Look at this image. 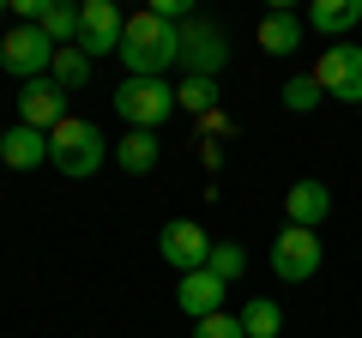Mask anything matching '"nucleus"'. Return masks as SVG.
<instances>
[{
    "mask_svg": "<svg viewBox=\"0 0 362 338\" xmlns=\"http://www.w3.org/2000/svg\"><path fill=\"white\" fill-rule=\"evenodd\" d=\"M0 66H6V73L13 78H49V66H54V42L42 37L37 25H13L6 30V42H0Z\"/></svg>",
    "mask_w": 362,
    "mask_h": 338,
    "instance_id": "1a4fd4ad",
    "label": "nucleus"
},
{
    "mask_svg": "<svg viewBox=\"0 0 362 338\" xmlns=\"http://www.w3.org/2000/svg\"><path fill=\"white\" fill-rule=\"evenodd\" d=\"M115 163L127 169V175H151L157 169V133L127 127V139H115Z\"/></svg>",
    "mask_w": 362,
    "mask_h": 338,
    "instance_id": "f3484780",
    "label": "nucleus"
},
{
    "mask_svg": "<svg viewBox=\"0 0 362 338\" xmlns=\"http://www.w3.org/2000/svg\"><path fill=\"white\" fill-rule=\"evenodd\" d=\"M0 42H6V37H0Z\"/></svg>",
    "mask_w": 362,
    "mask_h": 338,
    "instance_id": "bb28decb",
    "label": "nucleus"
},
{
    "mask_svg": "<svg viewBox=\"0 0 362 338\" xmlns=\"http://www.w3.org/2000/svg\"><path fill=\"white\" fill-rule=\"evenodd\" d=\"M320 103H326V91L314 85V73H296L284 85V109H296V115H308V109H320Z\"/></svg>",
    "mask_w": 362,
    "mask_h": 338,
    "instance_id": "4be33fe9",
    "label": "nucleus"
},
{
    "mask_svg": "<svg viewBox=\"0 0 362 338\" xmlns=\"http://www.w3.org/2000/svg\"><path fill=\"white\" fill-rule=\"evenodd\" d=\"M206 272L223 278V284H235V278L247 272V254H242L235 242H218V247H211V260H206Z\"/></svg>",
    "mask_w": 362,
    "mask_h": 338,
    "instance_id": "412c9836",
    "label": "nucleus"
},
{
    "mask_svg": "<svg viewBox=\"0 0 362 338\" xmlns=\"http://www.w3.org/2000/svg\"><path fill=\"white\" fill-rule=\"evenodd\" d=\"M223 296H230V284H223V278H211V272H187V278L175 284L181 314H194V320H206V314H223Z\"/></svg>",
    "mask_w": 362,
    "mask_h": 338,
    "instance_id": "f8f14e48",
    "label": "nucleus"
},
{
    "mask_svg": "<svg viewBox=\"0 0 362 338\" xmlns=\"http://www.w3.org/2000/svg\"><path fill=\"white\" fill-rule=\"evenodd\" d=\"M175 109H187V115H211V109H218V78H181V85H175Z\"/></svg>",
    "mask_w": 362,
    "mask_h": 338,
    "instance_id": "aec40b11",
    "label": "nucleus"
},
{
    "mask_svg": "<svg viewBox=\"0 0 362 338\" xmlns=\"http://www.w3.org/2000/svg\"><path fill=\"white\" fill-rule=\"evenodd\" d=\"M223 133H230V115H223V109L199 115V139H223Z\"/></svg>",
    "mask_w": 362,
    "mask_h": 338,
    "instance_id": "b1692460",
    "label": "nucleus"
},
{
    "mask_svg": "<svg viewBox=\"0 0 362 338\" xmlns=\"http://www.w3.org/2000/svg\"><path fill=\"white\" fill-rule=\"evenodd\" d=\"M320 260H326V247H320L314 230H296V223L278 230V242H272V272L284 278V284H308L320 272Z\"/></svg>",
    "mask_w": 362,
    "mask_h": 338,
    "instance_id": "0eeeda50",
    "label": "nucleus"
},
{
    "mask_svg": "<svg viewBox=\"0 0 362 338\" xmlns=\"http://www.w3.org/2000/svg\"><path fill=\"white\" fill-rule=\"evenodd\" d=\"M259 49L266 54H296L302 49V18L290 13V6H272V13L259 18Z\"/></svg>",
    "mask_w": 362,
    "mask_h": 338,
    "instance_id": "2eb2a0df",
    "label": "nucleus"
},
{
    "mask_svg": "<svg viewBox=\"0 0 362 338\" xmlns=\"http://www.w3.org/2000/svg\"><path fill=\"white\" fill-rule=\"evenodd\" d=\"M314 85H320L326 97H338V103H362V49L356 42H332V49L314 54Z\"/></svg>",
    "mask_w": 362,
    "mask_h": 338,
    "instance_id": "39448f33",
    "label": "nucleus"
},
{
    "mask_svg": "<svg viewBox=\"0 0 362 338\" xmlns=\"http://www.w3.org/2000/svg\"><path fill=\"white\" fill-rule=\"evenodd\" d=\"M90 66H97V61H90L85 49H54V66H49V78L61 85V91H85V85H90Z\"/></svg>",
    "mask_w": 362,
    "mask_h": 338,
    "instance_id": "a211bd4d",
    "label": "nucleus"
},
{
    "mask_svg": "<svg viewBox=\"0 0 362 338\" xmlns=\"http://www.w3.org/2000/svg\"><path fill=\"white\" fill-rule=\"evenodd\" d=\"M175 61H181V25L157 18L151 6L133 13L127 37H121V66H127V78H163Z\"/></svg>",
    "mask_w": 362,
    "mask_h": 338,
    "instance_id": "f257e3e1",
    "label": "nucleus"
},
{
    "mask_svg": "<svg viewBox=\"0 0 362 338\" xmlns=\"http://www.w3.org/2000/svg\"><path fill=\"white\" fill-rule=\"evenodd\" d=\"M37 30L54 42V49H73V42H78V6H66V0H42Z\"/></svg>",
    "mask_w": 362,
    "mask_h": 338,
    "instance_id": "dca6fc26",
    "label": "nucleus"
},
{
    "mask_svg": "<svg viewBox=\"0 0 362 338\" xmlns=\"http://www.w3.org/2000/svg\"><path fill=\"white\" fill-rule=\"evenodd\" d=\"M6 6H13V0H0V13H6Z\"/></svg>",
    "mask_w": 362,
    "mask_h": 338,
    "instance_id": "a878e982",
    "label": "nucleus"
},
{
    "mask_svg": "<svg viewBox=\"0 0 362 338\" xmlns=\"http://www.w3.org/2000/svg\"><path fill=\"white\" fill-rule=\"evenodd\" d=\"M199 163L218 169V163H223V145H218V139H199Z\"/></svg>",
    "mask_w": 362,
    "mask_h": 338,
    "instance_id": "393cba45",
    "label": "nucleus"
},
{
    "mask_svg": "<svg viewBox=\"0 0 362 338\" xmlns=\"http://www.w3.org/2000/svg\"><path fill=\"white\" fill-rule=\"evenodd\" d=\"M103 157H109L103 127H90V121H78V115H66L61 127L49 133V163L61 169V175H73V182L97 175V169H103Z\"/></svg>",
    "mask_w": 362,
    "mask_h": 338,
    "instance_id": "f03ea898",
    "label": "nucleus"
},
{
    "mask_svg": "<svg viewBox=\"0 0 362 338\" xmlns=\"http://www.w3.org/2000/svg\"><path fill=\"white\" fill-rule=\"evenodd\" d=\"M0 163H6V169H37V163H49V133L13 121V127L0 133Z\"/></svg>",
    "mask_w": 362,
    "mask_h": 338,
    "instance_id": "4468645a",
    "label": "nucleus"
},
{
    "mask_svg": "<svg viewBox=\"0 0 362 338\" xmlns=\"http://www.w3.org/2000/svg\"><path fill=\"white\" fill-rule=\"evenodd\" d=\"M115 115L139 133H157L175 115V85H163V78H121L115 85Z\"/></svg>",
    "mask_w": 362,
    "mask_h": 338,
    "instance_id": "7ed1b4c3",
    "label": "nucleus"
},
{
    "mask_svg": "<svg viewBox=\"0 0 362 338\" xmlns=\"http://www.w3.org/2000/svg\"><path fill=\"white\" fill-rule=\"evenodd\" d=\"M211 235H206V223H194V218H169L163 230H157V254H163V266H175L181 278L187 272H206V260H211Z\"/></svg>",
    "mask_w": 362,
    "mask_h": 338,
    "instance_id": "423d86ee",
    "label": "nucleus"
},
{
    "mask_svg": "<svg viewBox=\"0 0 362 338\" xmlns=\"http://www.w3.org/2000/svg\"><path fill=\"white\" fill-rule=\"evenodd\" d=\"M302 25L332 37V42H350V30L362 25V0H314L308 13H302Z\"/></svg>",
    "mask_w": 362,
    "mask_h": 338,
    "instance_id": "9b49d317",
    "label": "nucleus"
},
{
    "mask_svg": "<svg viewBox=\"0 0 362 338\" xmlns=\"http://www.w3.org/2000/svg\"><path fill=\"white\" fill-rule=\"evenodd\" d=\"M18 121L37 133H54L66 121V91L54 85V78H30L25 91H18Z\"/></svg>",
    "mask_w": 362,
    "mask_h": 338,
    "instance_id": "9d476101",
    "label": "nucleus"
},
{
    "mask_svg": "<svg viewBox=\"0 0 362 338\" xmlns=\"http://www.w3.org/2000/svg\"><path fill=\"white\" fill-rule=\"evenodd\" d=\"M121 37H127V13L115 0H85L78 6V42L73 49H85L97 61V54H121Z\"/></svg>",
    "mask_w": 362,
    "mask_h": 338,
    "instance_id": "6e6552de",
    "label": "nucleus"
},
{
    "mask_svg": "<svg viewBox=\"0 0 362 338\" xmlns=\"http://www.w3.org/2000/svg\"><path fill=\"white\" fill-rule=\"evenodd\" d=\"M194 338H247V332L242 314H206V320H194Z\"/></svg>",
    "mask_w": 362,
    "mask_h": 338,
    "instance_id": "5701e85b",
    "label": "nucleus"
},
{
    "mask_svg": "<svg viewBox=\"0 0 362 338\" xmlns=\"http://www.w3.org/2000/svg\"><path fill=\"white\" fill-rule=\"evenodd\" d=\"M242 332H247V338H278V332H284V308L266 302V296H254V302L242 308Z\"/></svg>",
    "mask_w": 362,
    "mask_h": 338,
    "instance_id": "6ab92c4d",
    "label": "nucleus"
},
{
    "mask_svg": "<svg viewBox=\"0 0 362 338\" xmlns=\"http://www.w3.org/2000/svg\"><path fill=\"white\" fill-rule=\"evenodd\" d=\"M284 211H290V223H296V230H320L326 211H332V194H326V182L302 175V182L284 194Z\"/></svg>",
    "mask_w": 362,
    "mask_h": 338,
    "instance_id": "ddd939ff",
    "label": "nucleus"
},
{
    "mask_svg": "<svg viewBox=\"0 0 362 338\" xmlns=\"http://www.w3.org/2000/svg\"><path fill=\"white\" fill-rule=\"evenodd\" d=\"M223 61H230V37H223V25L218 18H181V73L187 78H218L223 73Z\"/></svg>",
    "mask_w": 362,
    "mask_h": 338,
    "instance_id": "20e7f679",
    "label": "nucleus"
}]
</instances>
